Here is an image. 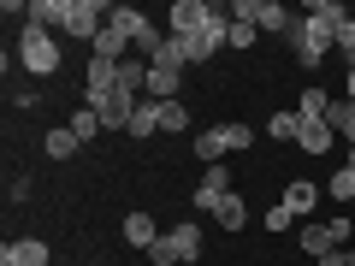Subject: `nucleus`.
<instances>
[{"label":"nucleus","mask_w":355,"mask_h":266,"mask_svg":"<svg viewBox=\"0 0 355 266\" xmlns=\"http://www.w3.org/2000/svg\"><path fill=\"white\" fill-rule=\"evenodd\" d=\"M343 18L349 12H343L338 0H308L302 6V18L291 24V48H296V65H302V71H320V65H326V53L338 48Z\"/></svg>","instance_id":"1"},{"label":"nucleus","mask_w":355,"mask_h":266,"mask_svg":"<svg viewBox=\"0 0 355 266\" xmlns=\"http://www.w3.org/2000/svg\"><path fill=\"white\" fill-rule=\"evenodd\" d=\"M18 65H24L30 77H53L60 71V42H53V30H36V24L18 30Z\"/></svg>","instance_id":"2"},{"label":"nucleus","mask_w":355,"mask_h":266,"mask_svg":"<svg viewBox=\"0 0 355 266\" xmlns=\"http://www.w3.org/2000/svg\"><path fill=\"white\" fill-rule=\"evenodd\" d=\"M196 254H202V231L196 225H172V231H160V242L148 249V266H190Z\"/></svg>","instance_id":"3"},{"label":"nucleus","mask_w":355,"mask_h":266,"mask_svg":"<svg viewBox=\"0 0 355 266\" xmlns=\"http://www.w3.org/2000/svg\"><path fill=\"white\" fill-rule=\"evenodd\" d=\"M107 18H113V6H101V0H65V24H60V36H71V42H95Z\"/></svg>","instance_id":"4"},{"label":"nucleus","mask_w":355,"mask_h":266,"mask_svg":"<svg viewBox=\"0 0 355 266\" xmlns=\"http://www.w3.org/2000/svg\"><path fill=\"white\" fill-rule=\"evenodd\" d=\"M231 18H243V24H254V30H279V36H291V24H296V12H284L279 0H237Z\"/></svg>","instance_id":"5"},{"label":"nucleus","mask_w":355,"mask_h":266,"mask_svg":"<svg viewBox=\"0 0 355 266\" xmlns=\"http://www.w3.org/2000/svg\"><path fill=\"white\" fill-rule=\"evenodd\" d=\"M231 195V166L219 160V166H202V184H196V207L202 213H219V202Z\"/></svg>","instance_id":"6"},{"label":"nucleus","mask_w":355,"mask_h":266,"mask_svg":"<svg viewBox=\"0 0 355 266\" xmlns=\"http://www.w3.org/2000/svg\"><path fill=\"white\" fill-rule=\"evenodd\" d=\"M207 6H214V0H178L172 12H166V36H196V30L207 24Z\"/></svg>","instance_id":"7"},{"label":"nucleus","mask_w":355,"mask_h":266,"mask_svg":"<svg viewBox=\"0 0 355 266\" xmlns=\"http://www.w3.org/2000/svg\"><path fill=\"white\" fill-rule=\"evenodd\" d=\"M0 266H53V254H48L42 237H18V242L0 249Z\"/></svg>","instance_id":"8"},{"label":"nucleus","mask_w":355,"mask_h":266,"mask_svg":"<svg viewBox=\"0 0 355 266\" xmlns=\"http://www.w3.org/2000/svg\"><path fill=\"white\" fill-rule=\"evenodd\" d=\"M125 242L148 254L154 242H160V225H154V213H142V207H137V213H125Z\"/></svg>","instance_id":"9"},{"label":"nucleus","mask_w":355,"mask_h":266,"mask_svg":"<svg viewBox=\"0 0 355 266\" xmlns=\"http://www.w3.org/2000/svg\"><path fill=\"white\" fill-rule=\"evenodd\" d=\"M178 89H184L178 65H148V101H178Z\"/></svg>","instance_id":"10"},{"label":"nucleus","mask_w":355,"mask_h":266,"mask_svg":"<svg viewBox=\"0 0 355 266\" xmlns=\"http://www.w3.org/2000/svg\"><path fill=\"white\" fill-rule=\"evenodd\" d=\"M331 142H338V130H331L326 118H302V130H296V148L302 154H326Z\"/></svg>","instance_id":"11"},{"label":"nucleus","mask_w":355,"mask_h":266,"mask_svg":"<svg viewBox=\"0 0 355 266\" xmlns=\"http://www.w3.org/2000/svg\"><path fill=\"white\" fill-rule=\"evenodd\" d=\"M314 202H320V184H314V177H296L291 190H284V202H279V207H291L296 219H308V213H314Z\"/></svg>","instance_id":"12"},{"label":"nucleus","mask_w":355,"mask_h":266,"mask_svg":"<svg viewBox=\"0 0 355 266\" xmlns=\"http://www.w3.org/2000/svg\"><path fill=\"white\" fill-rule=\"evenodd\" d=\"M326 125H331V130H338V136L355 148V101H349V95H331V107H326Z\"/></svg>","instance_id":"13"},{"label":"nucleus","mask_w":355,"mask_h":266,"mask_svg":"<svg viewBox=\"0 0 355 266\" xmlns=\"http://www.w3.org/2000/svg\"><path fill=\"white\" fill-rule=\"evenodd\" d=\"M296 242H302V254H314V260L338 249V242H331V231H326V219H308V225L296 231Z\"/></svg>","instance_id":"14"},{"label":"nucleus","mask_w":355,"mask_h":266,"mask_svg":"<svg viewBox=\"0 0 355 266\" xmlns=\"http://www.w3.org/2000/svg\"><path fill=\"white\" fill-rule=\"evenodd\" d=\"M24 24H36V30H60V24H65V0H30Z\"/></svg>","instance_id":"15"},{"label":"nucleus","mask_w":355,"mask_h":266,"mask_svg":"<svg viewBox=\"0 0 355 266\" xmlns=\"http://www.w3.org/2000/svg\"><path fill=\"white\" fill-rule=\"evenodd\" d=\"M119 89H130V95H148V60H137V53H130V60L119 65Z\"/></svg>","instance_id":"16"},{"label":"nucleus","mask_w":355,"mask_h":266,"mask_svg":"<svg viewBox=\"0 0 355 266\" xmlns=\"http://www.w3.org/2000/svg\"><path fill=\"white\" fill-rule=\"evenodd\" d=\"M65 125H71V136H77V142H95V136H101V130H107V125H101V113H95V107H77V113L65 118Z\"/></svg>","instance_id":"17"},{"label":"nucleus","mask_w":355,"mask_h":266,"mask_svg":"<svg viewBox=\"0 0 355 266\" xmlns=\"http://www.w3.org/2000/svg\"><path fill=\"white\" fill-rule=\"evenodd\" d=\"M42 148H48V154H53V160H71V154H77V148H83V142H77V136H71V125H53V130H48V136H42Z\"/></svg>","instance_id":"18"},{"label":"nucleus","mask_w":355,"mask_h":266,"mask_svg":"<svg viewBox=\"0 0 355 266\" xmlns=\"http://www.w3.org/2000/svg\"><path fill=\"white\" fill-rule=\"evenodd\" d=\"M225 154H231V148H225V130H219V125H214V130H202V136H196V160L219 166V160H225Z\"/></svg>","instance_id":"19"},{"label":"nucleus","mask_w":355,"mask_h":266,"mask_svg":"<svg viewBox=\"0 0 355 266\" xmlns=\"http://www.w3.org/2000/svg\"><path fill=\"white\" fill-rule=\"evenodd\" d=\"M214 219H219V225H225V231H243V225H249V202H243V195L231 190L225 202H219V213H214Z\"/></svg>","instance_id":"20"},{"label":"nucleus","mask_w":355,"mask_h":266,"mask_svg":"<svg viewBox=\"0 0 355 266\" xmlns=\"http://www.w3.org/2000/svg\"><path fill=\"white\" fill-rule=\"evenodd\" d=\"M154 107H160V130H166V136L190 130V107H184V101H154Z\"/></svg>","instance_id":"21"},{"label":"nucleus","mask_w":355,"mask_h":266,"mask_svg":"<svg viewBox=\"0 0 355 266\" xmlns=\"http://www.w3.org/2000/svg\"><path fill=\"white\" fill-rule=\"evenodd\" d=\"M154 130H160V107H154L148 95H142V107H137V118H130V136L142 142V136H154Z\"/></svg>","instance_id":"22"},{"label":"nucleus","mask_w":355,"mask_h":266,"mask_svg":"<svg viewBox=\"0 0 355 266\" xmlns=\"http://www.w3.org/2000/svg\"><path fill=\"white\" fill-rule=\"evenodd\" d=\"M326 107H331L326 89H302V101H296V118H326Z\"/></svg>","instance_id":"23"},{"label":"nucleus","mask_w":355,"mask_h":266,"mask_svg":"<svg viewBox=\"0 0 355 266\" xmlns=\"http://www.w3.org/2000/svg\"><path fill=\"white\" fill-rule=\"evenodd\" d=\"M296 130H302L296 113H272V118H266V136H272V142H296Z\"/></svg>","instance_id":"24"},{"label":"nucleus","mask_w":355,"mask_h":266,"mask_svg":"<svg viewBox=\"0 0 355 266\" xmlns=\"http://www.w3.org/2000/svg\"><path fill=\"white\" fill-rule=\"evenodd\" d=\"M326 190H331V202H355V172H349V166H338V177H331Z\"/></svg>","instance_id":"25"},{"label":"nucleus","mask_w":355,"mask_h":266,"mask_svg":"<svg viewBox=\"0 0 355 266\" xmlns=\"http://www.w3.org/2000/svg\"><path fill=\"white\" fill-rule=\"evenodd\" d=\"M113 24H119V30H130V42H137V30H148V18H142L137 6H113Z\"/></svg>","instance_id":"26"},{"label":"nucleus","mask_w":355,"mask_h":266,"mask_svg":"<svg viewBox=\"0 0 355 266\" xmlns=\"http://www.w3.org/2000/svg\"><path fill=\"white\" fill-rule=\"evenodd\" d=\"M261 42V30L254 24H243V18H231V36H225V48H254Z\"/></svg>","instance_id":"27"},{"label":"nucleus","mask_w":355,"mask_h":266,"mask_svg":"<svg viewBox=\"0 0 355 266\" xmlns=\"http://www.w3.org/2000/svg\"><path fill=\"white\" fill-rule=\"evenodd\" d=\"M219 130H225V148H231V154H243V148L254 142V130H249V125H219Z\"/></svg>","instance_id":"28"},{"label":"nucleus","mask_w":355,"mask_h":266,"mask_svg":"<svg viewBox=\"0 0 355 266\" xmlns=\"http://www.w3.org/2000/svg\"><path fill=\"white\" fill-rule=\"evenodd\" d=\"M291 225H296L291 207H266V231H291Z\"/></svg>","instance_id":"29"},{"label":"nucleus","mask_w":355,"mask_h":266,"mask_svg":"<svg viewBox=\"0 0 355 266\" xmlns=\"http://www.w3.org/2000/svg\"><path fill=\"white\" fill-rule=\"evenodd\" d=\"M326 231H331V242H338V249H349V237H355L349 219H326Z\"/></svg>","instance_id":"30"},{"label":"nucleus","mask_w":355,"mask_h":266,"mask_svg":"<svg viewBox=\"0 0 355 266\" xmlns=\"http://www.w3.org/2000/svg\"><path fill=\"white\" fill-rule=\"evenodd\" d=\"M320 266H349V260H343V249H331V254H320Z\"/></svg>","instance_id":"31"},{"label":"nucleus","mask_w":355,"mask_h":266,"mask_svg":"<svg viewBox=\"0 0 355 266\" xmlns=\"http://www.w3.org/2000/svg\"><path fill=\"white\" fill-rule=\"evenodd\" d=\"M343 95H349V101H355V60H349V83H343Z\"/></svg>","instance_id":"32"},{"label":"nucleus","mask_w":355,"mask_h":266,"mask_svg":"<svg viewBox=\"0 0 355 266\" xmlns=\"http://www.w3.org/2000/svg\"><path fill=\"white\" fill-rule=\"evenodd\" d=\"M349 172H355V148H349Z\"/></svg>","instance_id":"33"},{"label":"nucleus","mask_w":355,"mask_h":266,"mask_svg":"<svg viewBox=\"0 0 355 266\" xmlns=\"http://www.w3.org/2000/svg\"><path fill=\"white\" fill-rule=\"evenodd\" d=\"M53 266H71V260H53Z\"/></svg>","instance_id":"34"}]
</instances>
